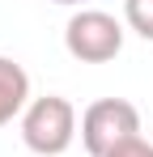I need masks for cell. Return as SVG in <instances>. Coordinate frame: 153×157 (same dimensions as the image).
I'll return each mask as SVG.
<instances>
[{
    "mask_svg": "<svg viewBox=\"0 0 153 157\" xmlns=\"http://www.w3.org/2000/svg\"><path fill=\"white\" fill-rule=\"evenodd\" d=\"M136 136H140V110L128 98H98L81 115V144L89 157H111Z\"/></svg>",
    "mask_w": 153,
    "mask_h": 157,
    "instance_id": "1",
    "label": "cell"
},
{
    "mask_svg": "<svg viewBox=\"0 0 153 157\" xmlns=\"http://www.w3.org/2000/svg\"><path fill=\"white\" fill-rule=\"evenodd\" d=\"M73 136H76V110H73L68 98L47 94V98H34V102L26 106V115H22V140H26L30 153L60 157V153H68Z\"/></svg>",
    "mask_w": 153,
    "mask_h": 157,
    "instance_id": "2",
    "label": "cell"
},
{
    "mask_svg": "<svg viewBox=\"0 0 153 157\" xmlns=\"http://www.w3.org/2000/svg\"><path fill=\"white\" fill-rule=\"evenodd\" d=\"M64 47L81 64H111L124 51V26L102 9H81L64 26Z\"/></svg>",
    "mask_w": 153,
    "mask_h": 157,
    "instance_id": "3",
    "label": "cell"
},
{
    "mask_svg": "<svg viewBox=\"0 0 153 157\" xmlns=\"http://www.w3.org/2000/svg\"><path fill=\"white\" fill-rule=\"evenodd\" d=\"M26 106H30V72L17 59L0 55V128L22 119Z\"/></svg>",
    "mask_w": 153,
    "mask_h": 157,
    "instance_id": "4",
    "label": "cell"
},
{
    "mask_svg": "<svg viewBox=\"0 0 153 157\" xmlns=\"http://www.w3.org/2000/svg\"><path fill=\"white\" fill-rule=\"evenodd\" d=\"M124 21L145 43H153V0H124Z\"/></svg>",
    "mask_w": 153,
    "mask_h": 157,
    "instance_id": "5",
    "label": "cell"
},
{
    "mask_svg": "<svg viewBox=\"0 0 153 157\" xmlns=\"http://www.w3.org/2000/svg\"><path fill=\"white\" fill-rule=\"evenodd\" d=\"M111 157H153V144L136 136V140H128V144H119V149H115Z\"/></svg>",
    "mask_w": 153,
    "mask_h": 157,
    "instance_id": "6",
    "label": "cell"
},
{
    "mask_svg": "<svg viewBox=\"0 0 153 157\" xmlns=\"http://www.w3.org/2000/svg\"><path fill=\"white\" fill-rule=\"evenodd\" d=\"M51 4H85V0H51Z\"/></svg>",
    "mask_w": 153,
    "mask_h": 157,
    "instance_id": "7",
    "label": "cell"
}]
</instances>
